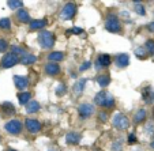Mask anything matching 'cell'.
<instances>
[{
  "label": "cell",
  "instance_id": "obj_1",
  "mask_svg": "<svg viewBox=\"0 0 154 151\" xmlns=\"http://www.w3.org/2000/svg\"><path fill=\"white\" fill-rule=\"evenodd\" d=\"M94 104L98 105L101 107H105V109H113L115 105H116V101H115V97L112 95L109 91H98L94 97Z\"/></svg>",
  "mask_w": 154,
  "mask_h": 151
},
{
  "label": "cell",
  "instance_id": "obj_2",
  "mask_svg": "<svg viewBox=\"0 0 154 151\" xmlns=\"http://www.w3.org/2000/svg\"><path fill=\"white\" fill-rule=\"evenodd\" d=\"M38 42H40L41 48L44 49H51L53 48L56 42V35L53 34L52 32H48V30H42L38 34Z\"/></svg>",
  "mask_w": 154,
  "mask_h": 151
},
{
  "label": "cell",
  "instance_id": "obj_3",
  "mask_svg": "<svg viewBox=\"0 0 154 151\" xmlns=\"http://www.w3.org/2000/svg\"><path fill=\"white\" fill-rule=\"evenodd\" d=\"M105 29L109 33H120L122 32V23L117 15L111 14L105 20Z\"/></svg>",
  "mask_w": 154,
  "mask_h": 151
},
{
  "label": "cell",
  "instance_id": "obj_4",
  "mask_svg": "<svg viewBox=\"0 0 154 151\" xmlns=\"http://www.w3.org/2000/svg\"><path fill=\"white\" fill-rule=\"evenodd\" d=\"M112 125H113L116 129H120V131H127L130 128V120L125 114L123 113H116L112 119Z\"/></svg>",
  "mask_w": 154,
  "mask_h": 151
},
{
  "label": "cell",
  "instance_id": "obj_5",
  "mask_svg": "<svg viewBox=\"0 0 154 151\" xmlns=\"http://www.w3.org/2000/svg\"><path fill=\"white\" fill-rule=\"evenodd\" d=\"M76 14V6L74 3H66L60 11V19L63 20H71L74 19Z\"/></svg>",
  "mask_w": 154,
  "mask_h": 151
},
{
  "label": "cell",
  "instance_id": "obj_6",
  "mask_svg": "<svg viewBox=\"0 0 154 151\" xmlns=\"http://www.w3.org/2000/svg\"><path fill=\"white\" fill-rule=\"evenodd\" d=\"M4 129L11 135H19L20 132H22V129H23V125H22V122H20L19 120L14 119V120H10V121L6 122Z\"/></svg>",
  "mask_w": 154,
  "mask_h": 151
},
{
  "label": "cell",
  "instance_id": "obj_7",
  "mask_svg": "<svg viewBox=\"0 0 154 151\" xmlns=\"http://www.w3.org/2000/svg\"><path fill=\"white\" fill-rule=\"evenodd\" d=\"M94 112H96V107L94 105L87 104V102H83L78 106V113L81 119H89L90 116H93Z\"/></svg>",
  "mask_w": 154,
  "mask_h": 151
},
{
  "label": "cell",
  "instance_id": "obj_8",
  "mask_svg": "<svg viewBox=\"0 0 154 151\" xmlns=\"http://www.w3.org/2000/svg\"><path fill=\"white\" fill-rule=\"evenodd\" d=\"M18 63H19V57H18L15 53L10 52V53H6V55L3 56L0 65H2L3 68H11V67H14L15 64H18Z\"/></svg>",
  "mask_w": 154,
  "mask_h": 151
},
{
  "label": "cell",
  "instance_id": "obj_9",
  "mask_svg": "<svg viewBox=\"0 0 154 151\" xmlns=\"http://www.w3.org/2000/svg\"><path fill=\"white\" fill-rule=\"evenodd\" d=\"M111 64H112V57H111V55H106V53H101V55L97 56V59H96V68H97V71L104 70V68L109 67Z\"/></svg>",
  "mask_w": 154,
  "mask_h": 151
},
{
  "label": "cell",
  "instance_id": "obj_10",
  "mask_svg": "<svg viewBox=\"0 0 154 151\" xmlns=\"http://www.w3.org/2000/svg\"><path fill=\"white\" fill-rule=\"evenodd\" d=\"M25 127H26V129L30 134H37V132H40L42 129V124L35 119H27L25 121Z\"/></svg>",
  "mask_w": 154,
  "mask_h": 151
},
{
  "label": "cell",
  "instance_id": "obj_11",
  "mask_svg": "<svg viewBox=\"0 0 154 151\" xmlns=\"http://www.w3.org/2000/svg\"><path fill=\"white\" fill-rule=\"evenodd\" d=\"M0 114H2V117L12 116V114H15V106L11 102H3L0 105Z\"/></svg>",
  "mask_w": 154,
  "mask_h": 151
},
{
  "label": "cell",
  "instance_id": "obj_12",
  "mask_svg": "<svg viewBox=\"0 0 154 151\" xmlns=\"http://www.w3.org/2000/svg\"><path fill=\"white\" fill-rule=\"evenodd\" d=\"M14 84L18 90H25L29 87V78L26 76H20V75H15L14 76Z\"/></svg>",
  "mask_w": 154,
  "mask_h": 151
},
{
  "label": "cell",
  "instance_id": "obj_13",
  "mask_svg": "<svg viewBox=\"0 0 154 151\" xmlns=\"http://www.w3.org/2000/svg\"><path fill=\"white\" fill-rule=\"evenodd\" d=\"M142 98L146 104H153L154 102V90L151 86H146L142 89Z\"/></svg>",
  "mask_w": 154,
  "mask_h": 151
},
{
  "label": "cell",
  "instance_id": "obj_14",
  "mask_svg": "<svg viewBox=\"0 0 154 151\" xmlns=\"http://www.w3.org/2000/svg\"><path fill=\"white\" fill-rule=\"evenodd\" d=\"M44 70H45V74H47V75L55 76V75H59V74H60V65H59L57 63H51L49 61V63L45 64Z\"/></svg>",
  "mask_w": 154,
  "mask_h": 151
},
{
  "label": "cell",
  "instance_id": "obj_15",
  "mask_svg": "<svg viewBox=\"0 0 154 151\" xmlns=\"http://www.w3.org/2000/svg\"><path fill=\"white\" fill-rule=\"evenodd\" d=\"M115 63H116V65L119 68L128 67V64H130V56H128L127 53H120V55L116 56V59H115Z\"/></svg>",
  "mask_w": 154,
  "mask_h": 151
},
{
  "label": "cell",
  "instance_id": "obj_16",
  "mask_svg": "<svg viewBox=\"0 0 154 151\" xmlns=\"http://www.w3.org/2000/svg\"><path fill=\"white\" fill-rule=\"evenodd\" d=\"M35 61H37V56L33 55V53L25 52L23 55L19 57V63H22L23 65H30V64H34Z\"/></svg>",
  "mask_w": 154,
  "mask_h": 151
},
{
  "label": "cell",
  "instance_id": "obj_17",
  "mask_svg": "<svg viewBox=\"0 0 154 151\" xmlns=\"http://www.w3.org/2000/svg\"><path fill=\"white\" fill-rule=\"evenodd\" d=\"M86 83H87V79L86 78H82L79 79V80H76L75 83H74V93H75V95H81L82 93H83L85 87H86Z\"/></svg>",
  "mask_w": 154,
  "mask_h": 151
},
{
  "label": "cell",
  "instance_id": "obj_18",
  "mask_svg": "<svg viewBox=\"0 0 154 151\" xmlns=\"http://www.w3.org/2000/svg\"><path fill=\"white\" fill-rule=\"evenodd\" d=\"M81 142V134L78 132H68L66 135V143L67 144H71V146H75Z\"/></svg>",
  "mask_w": 154,
  "mask_h": 151
},
{
  "label": "cell",
  "instance_id": "obj_19",
  "mask_svg": "<svg viewBox=\"0 0 154 151\" xmlns=\"http://www.w3.org/2000/svg\"><path fill=\"white\" fill-rule=\"evenodd\" d=\"M48 20L44 18V19H33L30 22V30H41L47 26Z\"/></svg>",
  "mask_w": 154,
  "mask_h": 151
},
{
  "label": "cell",
  "instance_id": "obj_20",
  "mask_svg": "<svg viewBox=\"0 0 154 151\" xmlns=\"http://www.w3.org/2000/svg\"><path fill=\"white\" fill-rule=\"evenodd\" d=\"M17 18H18V20H19V22H22V23H30V22H32V20H30V15H29V12H27L25 8L18 10V12H17Z\"/></svg>",
  "mask_w": 154,
  "mask_h": 151
},
{
  "label": "cell",
  "instance_id": "obj_21",
  "mask_svg": "<svg viewBox=\"0 0 154 151\" xmlns=\"http://www.w3.org/2000/svg\"><path fill=\"white\" fill-rule=\"evenodd\" d=\"M97 83H98V86L102 89L108 87L109 83H111V76L108 75V74H101V75L97 76Z\"/></svg>",
  "mask_w": 154,
  "mask_h": 151
},
{
  "label": "cell",
  "instance_id": "obj_22",
  "mask_svg": "<svg viewBox=\"0 0 154 151\" xmlns=\"http://www.w3.org/2000/svg\"><path fill=\"white\" fill-rule=\"evenodd\" d=\"M146 117H147V112L145 109H138L137 113L134 114V122L135 124H142L146 120Z\"/></svg>",
  "mask_w": 154,
  "mask_h": 151
},
{
  "label": "cell",
  "instance_id": "obj_23",
  "mask_svg": "<svg viewBox=\"0 0 154 151\" xmlns=\"http://www.w3.org/2000/svg\"><path fill=\"white\" fill-rule=\"evenodd\" d=\"M63 59H64V53L59 52V50H53V52H51L49 55H48V60H49L51 63H59V61H61Z\"/></svg>",
  "mask_w": 154,
  "mask_h": 151
},
{
  "label": "cell",
  "instance_id": "obj_24",
  "mask_svg": "<svg viewBox=\"0 0 154 151\" xmlns=\"http://www.w3.org/2000/svg\"><path fill=\"white\" fill-rule=\"evenodd\" d=\"M30 98H32V94H30L29 91H20V93L18 94V101H19V104L25 105V106L30 102Z\"/></svg>",
  "mask_w": 154,
  "mask_h": 151
},
{
  "label": "cell",
  "instance_id": "obj_25",
  "mask_svg": "<svg viewBox=\"0 0 154 151\" xmlns=\"http://www.w3.org/2000/svg\"><path fill=\"white\" fill-rule=\"evenodd\" d=\"M40 109H41V105L38 104L37 101H30L29 104L26 105V112L29 114L37 113V112H40Z\"/></svg>",
  "mask_w": 154,
  "mask_h": 151
},
{
  "label": "cell",
  "instance_id": "obj_26",
  "mask_svg": "<svg viewBox=\"0 0 154 151\" xmlns=\"http://www.w3.org/2000/svg\"><path fill=\"white\" fill-rule=\"evenodd\" d=\"M134 53L139 60H145V59H147V56H149V52L145 47H137L134 50Z\"/></svg>",
  "mask_w": 154,
  "mask_h": 151
},
{
  "label": "cell",
  "instance_id": "obj_27",
  "mask_svg": "<svg viewBox=\"0 0 154 151\" xmlns=\"http://www.w3.org/2000/svg\"><path fill=\"white\" fill-rule=\"evenodd\" d=\"M0 29L2 30L11 29V19H10V18H2V19H0Z\"/></svg>",
  "mask_w": 154,
  "mask_h": 151
},
{
  "label": "cell",
  "instance_id": "obj_28",
  "mask_svg": "<svg viewBox=\"0 0 154 151\" xmlns=\"http://www.w3.org/2000/svg\"><path fill=\"white\" fill-rule=\"evenodd\" d=\"M7 6H8L11 10H17V8L20 10L23 7V3L19 2V0H10V2H7Z\"/></svg>",
  "mask_w": 154,
  "mask_h": 151
},
{
  "label": "cell",
  "instance_id": "obj_29",
  "mask_svg": "<svg viewBox=\"0 0 154 151\" xmlns=\"http://www.w3.org/2000/svg\"><path fill=\"white\" fill-rule=\"evenodd\" d=\"M134 10H135V12H137L138 15H140V17H145L146 15V8H145V6H143L142 3H135V7H134Z\"/></svg>",
  "mask_w": 154,
  "mask_h": 151
},
{
  "label": "cell",
  "instance_id": "obj_30",
  "mask_svg": "<svg viewBox=\"0 0 154 151\" xmlns=\"http://www.w3.org/2000/svg\"><path fill=\"white\" fill-rule=\"evenodd\" d=\"M56 95H59V97H61V95H64V94L67 93V86L64 83H59L57 84V87H56Z\"/></svg>",
  "mask_w": 154,
  "mask_h": 151
},
{
  "label": "cell",
  "instance_id": "obj_31",
  "mask_svg": "<svg viewBox=\"0 0 154 151\" xmlns=\"http://www.w3.org/2000/svg\"><path fill=\"white\" fill-rule=\"evenodd\" d=\"M145 48L147 49V52H149V53L154 55V41H153V40H147V41H146Z\"/></svg>",
  "mask_w": 154,
  "mask_h": 151
},
{
  "label": "cell",
  "instance_id": "obj_32",
  "mask_svg": "<svg viewBox=\"0 0 154 151\" xmlns=\"http://www.w3.org/2000/svg\"><path fill=\"white\" fill-rule=\"evenodd\" d=\"M8 49V42L4 38H0V53H4Z\"/></svg>",
  "mask_w": 154,
  "mask_h": 151
},
{
  "label": "cell",
  "instance_id": "obj_33",
  "mask_svg": "<svg viewBox=\"0 0 154 151\" xmlns=\"http://www.w3.org/2000/svg\"><path fill=\"white\" fill-rule=\"evenodd\" d=\"M11 50H12V53H15V55H20V56H22V55H23V53H25V50L23 49H22V48H20V47H17V45H12V47H11Z\"/></svg>",
  "mask_w": 154,
  "mask_h": 151
},
{
  "label": "cell",
  "instance_id": "obj_34",
  "mask_svg": "<svg viewBox=\"0 0 154 151\" xmlns=\"http://www.w3.org/2000/svg\"><path fill=\"white\" fill-rule=\"evenodd\" d=\"M90 67H91V61H85V63L82 64L81 67H79V71H81V72H83V71L89 70Z\"/></svg>",
  "mask_w": 154,
  "mask_h": 151
},
{
  "label": "cell",
  "instance_id": "obj_35",
  "mask_svg": "<svg viewBox=\"0 0 154 151\" xmlns=\"http://www.w3.org/2000/svg\"><path fill=\"white\" fill-rule=\"evenodd\" d=\"M108 116H109V114H108V112H105V110H104V112H100V113H98V119L101 120L102 122H105L108 119H109Z\"/></svg>",
  "mask_w": 154,
  "mask_h": 151
},
{
  "label": "cell",
  "instance_id": "obj_36",
  "mask_svg": "<svg viewBox=\"0 0 154 151\" xmlns=\"http://www.w3.org/2000/svg\"><path fill=\"white\" fill-rule=\"evenodd\" d=\"M112 148H113V151H122L123 148V144L120 140H117V142H115L113 144H112Z\"/></svg>",
  "mask_w": 154,
  "mask_h": 151
},
{
  "label": "cell",
  "instance_id": "obj_37",
  "mask_svg": "<svg viewBox=\"0 0 154 151\" xmlns=\"http://www.w3.org/2000/svg\"><path fill=\"white\" fill-rule=\"evenodd\" d=\"M82 33H83V30L81 27H72L71 30H68V34H82Z\"/></svg>",
  "mask_w": 154,
  "mask_h": 151
},
{
  "label": "cell",
  "instance_id": "obj_38",
  "mask_svg": "<svg viewBox=\"0 0 154 151\" xmlns=\"http://www.w3.org/2000/svg\"><path fill=\"white\" fill-rule=\"evenodd\" d=\"M127 142H128V144H134V143H137V136H135V134H130V135H128Z\"/></svg>",
  "mask_w": 154,
  "mask_h": 151
},
{
  "label": "cell",
  "instance_id": "obj_39",
  "mask_svg": "<svg viewBox=\"0 0 154 151\" xmlns=\"http://www.w3.org/2000/svg\"><path fill=\"white\" fill-rule=\"evenodd\" d=\"M147 29L150 30V32H154V20H153V22H151V23H149Z\"/></svg>",
  "mask_w": 154,
  "mask_h": 151
},
{
  "label": "cell",
  "instance_id": "obj_40",
  "mask_svg": "<svg viewBox=\"0 0 154 151\" xmlns=\"http://www.w3.org/2000/svg\"><path fill=\"white\" fill-rule=\"evenodd\" d=\"M150 147H151V148H153V150H154V140H153V142L150 143Z\"/></svg>",
  "mask_w": 154,
  "mask_h": 151
},
{
  "label": "cell",
  "instance_id": "obj_41",
  "mask_svg": "<svg viewBox=\"0 0 154 151\" xmlns=\"http://www.w3.org/2000/svg\"><path fill=\"white\" fill-rule=\"evenodd\" d=\"M8 151H17V150H8Z\"/></svg>",
  "mask_w": 154,
  "mask_h": 151
}]
</instances>
